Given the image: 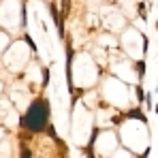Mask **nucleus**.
I'll use <instances>...</instances> for the list:
<instances>
[{"label": "nucleus", "mask_w": 158, "mask_h": 158, "mask_svg": "<svg viewBox=\"0 0 158 158\" xmlns=\"http://www.w3.org/2000/svg\"><path fill=\"white\" fill-rule=\"evenodd\" d=\"M47 115H49V105H47V101L39 98V101H34V103L30 105L28 113L24 115V120H22V124L26 126L28 131L39 132V131L45 128V124H47Z\"/></svg>", "instance_id": "obj_1"}]
</instances>
